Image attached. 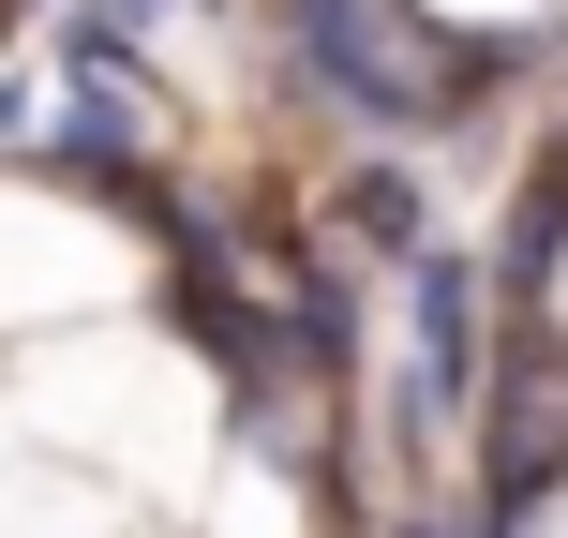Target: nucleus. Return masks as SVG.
<instances>
[{"instance_id": "1", "label": "nucleus", "mask_w": 568, "mask_h": 538, "mask_svg": "<svg viewBox=\"0 0 568 538\" xmlns=\"http://www.w3.org/2000/svg\"><path fill=\"white\" fill-rule=\"evenodd\" d=\"M0 538H105V524H90L60 479H16V494H0Z\"/></svg>"}, {"instance_id": "2", "label": "nucleus", "mask_w": 568, "mask_h": 538, "mask_svg": "<svg viewBox=\"0 0 568 538\" xmlns=\"http://www.w3.org/2000/svg\"><path fill=\"white\" fill-rule=\"evenodd\" d=\"M225 538H300V509H284V494L255 479V494H225Z\"/></svg>"}, {"instance_id": "3", "label": "nucleus", "mask_w": 568, "mask_h": 538, "mask_svg": "<svg viewBox=\"0 0 568 538\" xmlns=\"http://www.w3.org/2000/svg\"><path fill=\"white\" fill-rule=\"evenodd\" d=\"M554 538H568V524H554Z\"/></svg>"}]
</instances>
